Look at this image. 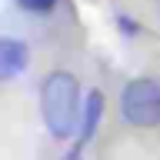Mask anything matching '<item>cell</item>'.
I'll return each mask as SVG.
<instances>
[{"mask_svg":"<svg viewBox=\"0 0 160 160\" xmlns=\"http://www.w3.org/2000/svg\"><path fill=\"white\" fill-rule=\"evenodd\" d=\"M100 113H103V93H100V90H93V93H87L83 110H80V140H77V147H83V143L97 133Z\"/></svg>","mask_w":160,"mask_h":160,"instance_id":"obj_4","label":"cell"},{"mask_svg":"<svg viewBox=\"0 0 160 160\" xmlns=\"http://www.w3.org/2000/svg\"><path fill=\"white\" fill-rule=\"evenodd\" d=\"M157 7H160V0H157Z\"/></svg>","mask_w":160,"mask_h":160,"instance_id":"obj_6","label":"cell"},{"mask_svg":"<svg viewBox=\"0 0 160 160\" xmlns=\"http://www.w3.org/2000/svg\"><path fill=\"white\" fill-rule=\"evenodd\" d=\"M80 83L70 70H50L40 83V117L57 140H67L80 127Z\"/></svg>","mask_w":160,"mask_h":160,"instance_id":"obj_1","label":"cell"},{"mask_svg":"<svg viewBox=\"0 0 160 160\" xmlns=\"http://www.w3.org/2000/svg\"><path fill=\"white\" fill-rule=\"evenodd\" d=\"M23 10H30V13H50V10L57 7V0H17Z\"/></svg>","mask_w":160,"mask_h":160,"instance_id":"obj_5","label":"cell"},{"mask_svg":"<svg viewBox=\"0 0 160 160\" xmlns=\"http://www.w3.org/2000/svg\"><path fill=\"white\" fill-rule=\"evenodd\" d=\"M120 117L133 127L160 123V83L153 77H133L120 90Z\"/></svg>","mask_w":160,"mask_h":160,"instance_id":"obj_2","label":"cell"},{"mask_svg":"<svg viewBox=\"0 0 160 160\" xmlns=\"http://www.w3.org/2000/svg\"><path fill=\"white\" fill-rule=\"evenodd\" d=\"M30 67V47L17 37H0V80H13L27 73Z\"/></svg>","mask_w":160,"mask_h":160,"instance_id":"obj_3","label":"cell"}]
</instances>
